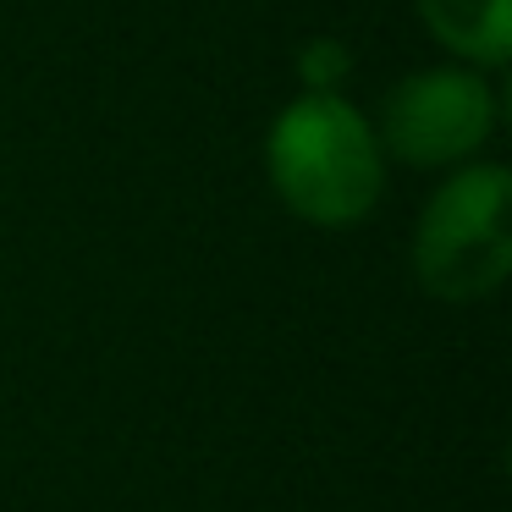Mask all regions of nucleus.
<instances>
[{
	"mask_svg": "<svg viewBox=\"0 0 512 512\" xmlns=\"http://www.w3.org/2000/svg\"><path fill=\"white\" fill-rule=\"evenodd\" d=\"M347 72H353V56H347L342 39H309L298 56V78L309 94H336L347 83Z\"/></svg>",
	"mask_w": 512,
	"mask_h": 512,
	"instance_id": "39448f33",
	"label": "nucleus"
},
{
	"mask_svg": "<svg viewBox=\"0 0 512 512\" xmlns=\"http://www.w3.org/2000/svg\"><path fill=\"white\" fill-rule=\"evenodd\" d=\"M265 182L292 221L314 232H353L386 199V149L375 122L342 89H303L265 127Z\"/></svg>",
	"mask_w": 512,
	"mask_h": 512,
	"instance_id": "f257e3e1",
	"label": "nucleus"
},
{
	"mask_svg": "<svg viewBox=\"0 0 512 512\" xmlns=\"http://www.w3.org/2000/svg\"><path fill=\"white\" fill-rule=\"evenodd\" d=\"M501 100L490 72L446 61V67H419L391 83L380 100L375 138L386 160H402L413 171H452L485 155L496 138Z\"/></svg>",
	"mask_w": 512,
	"mask_h": 512,
	"instance_id": "7ed1b4c3",
	"label": "nucleus"
},
{
	"mask_svg": "<svg viewBox=\"0 0 512 512\" xmlns=\"http://www.w3.org/2000/svg\"><path fill=\"white\" fill-rule=\"evenodd\" d=\"M408 270L424 298L468 309L512 276V171L501 160L452 166L424 199L408 237Z\"/></svg>",
	"mask_w": 512,
	"mask_h": 512,
	"instance_id": "f03ea898",
	"label": "nucleus"
},
{
	"mask_svg": "<svg viewBox=\"0 0 512 512\" xmlns=\"http://www.w3.org/2000/svg\"><path fill=\"white\" fill-rule=\"evenodd\" d=\"M424 34L452 61L501 72L512 56V0H413Z\"/></svg>",
	"mask_w": 512,
	"mask_h": 512,
	"instance_id": "20e7f679",
	"label": "nucleus"
}]
</instances>
